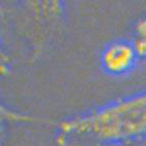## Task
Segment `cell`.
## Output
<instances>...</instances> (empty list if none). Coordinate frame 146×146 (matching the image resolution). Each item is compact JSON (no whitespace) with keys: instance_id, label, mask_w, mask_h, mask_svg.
<instances>
[{"instance_id":"obj_1","label":"cell","mask_w":146,"mask_h":146,"mask_svg":"<svg viewBox=\"0 0 146 146\" xmlns=\"http://www.w3.org/2000/svg\"><path fill=\"white\" fill-rule=\"evenodd\" d=\"M133 52L128 45L115 44L109 47L105 52L104 62L106 67L111 71L118 72L125 70L132 63Z\"/></svg>"},{"instance_id":"obj_2","label":"cell","mask_w":146,"mask_h":146,"mask_svg":"<svg viewBox=\"0 0 146 146\" xmlns=\"http://www.w3.org/2000/svg\"><path fill=\"white\" fill-rule=\"evenodd\" d=\"M135 45L137 52L146 55V21L138 27L135 39Z\"/></svg>"}]
</instances>
